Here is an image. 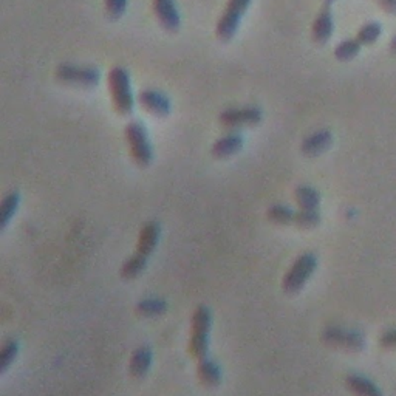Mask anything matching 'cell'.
<instances>
[{
	"instance_id": "cell-13",
	"label": "cell",
	"mask_w": 396,
	"mask_h": 396,
	"mask_svg": "<svg viewBox=\"0 0 396 396\" xmlns=\"http://www.w3.org/2000/svg\"><path fill=\"white\" fill-rule=\"evenodd\" d=\"M333 144V133L330 130H318L308 137H305L302 144H301V150L303 155L307 157H318L323 152L328 150Z\"/></svg>"
},
{
	"instance_id": "cell-9",
	"label": "cell",
	"mask_w": 396,
	"mask_h": 396,
	"mask_svg": "<svg viewBox=\"0 0 396 396\" xmlns=\"http://www.w3.org/2000/svg\"><path fill=\"white\" fill-rule=\"evenodd\" d=\"M138 103L147 113L157 116V118H166L172 110V103L158 90L144 88L138 93Z\"/></svg>"
},
{
	"instance_id": "cell-8",
	"label": "cell",
	"mask_w": 396,
	"mask_h": 396,
	"mask_svg": "<svg viewBox=\"0 0 396 396\" xmlns=\"http://www.w3.org/2000/svg\"><path fill=\"white\" fill-rule=\"evenodd\" d=\"M322 342L330 347L348 350V352H361L365 345V339L359 331L344 330L339 327H328L322 331Z\"/></svg>"
},
{
	"instance_id": "cell-7",
	"label": "cell",
	"mask_w": 396,
	"mask_h": 396,
	"mask_svg": "<svg viewBox=\"0 0 396 396\" xmlns=\"http://www.w3.org/2000/svg\"><path fill=\"white\" fill-rule=\"evenodd\" d=\"M264 110L257 105H245V107H229L219 115V123L224 129H240V127H253L262 123Z\"/></svg>"
},
{
	"instance_id": "cell-14",
	"label": "cell",
	"mask_w": 396,
	"mask_h": 396,
	"mask_svg": "<svg viewBox=\"0 0 396 396\" xmlns=\"http://www.w3.org/2000/svg\"><path fill=\"white\" fill-rule=\"evenodd\" d=\"M160 236H161L160 224L157 222H147L141 228L138 245H137V253L149 259V256L154 253L158 245Z\"/></svg>"
},
{
	"instance_id": "cell-10",
	"label": "cell",
	"mask_w": 396,
	"mask_h": 396,
	"mask_svg": "<svg viewBox=\"0 0 396 396\" xmlns=\"http://www.w3.org/2000/svg\"><path fill=\"white\" fill-rule=\"evenodd\" d=\"M152 10H154L157 21L166 31L175 33L179 30V26H182V16H179L175 0H154L152 2Z\"/></svg>"
},
{
	"instance_id": "cell-31",
	"label": "cell",
	"mask_w": 396,
	"mask_h": 396,
	"mask_svg": "<svg viewBox=\"0 0 396 396\" xmlns=\"http://www.w3.org/2000/svg\"><path fill=\"white\" fill-rule=\"evenodd\" d=\"M323 2H325V5H331L335 0H323Z\"/></svg>"
},
{
	"instance_id": "cell-29",
	"label": "cell",
	"mask_w": 396,
	"mask_h": 396,
	"mask_svg": "<svg viewBox=\"0 0 396 396\" xmlns=\"http://www.w3.org/2000/svg\"><path fill=\"white\" fill-rule=\"evenodd\" d=\"M377 4L387 14L396 16V0H377Z\"/></svg>"
},
{
	"instance_id": "cell-24",
	"label": "cell",
	"mask_w": 396,
	"mask_h": 396,
	"mask_svg": "<svg viewBox=\"0 0 396 396\" xmlns=\"http://www.w3.org/2000/svg\"><path fill=\"white\" fill-rule=\"evenodd\" d=\"M19 206V194L10 192L6 197H4L2 206H0V222H2V228H6V224L10 223L13 215L17 211Z\"/></svg>"
},
{
	"instance_id": "cell-2",
	"label": "cell",
	"mask_w": 396,
	"mask_h": 396,
	"mask_svg": "<svg viewBox=\"0 0 396 396\" xmlns=\"http://www.w3.org/2000/svg\"><path fill=\"white\" fill-rule=\"evenodd\" d=\"M212 325V316L209 308L197 307L191 322V340H189V353L197 361H203L209 353V331Z\"/></svg>"
},
{
	"instance_id": "cell-19",
	"label": "cell",
	"mask_w": 396,
	"mask_h": 396,
	"mask_svg": "<svg viewBox=\"0 0 396 396\" xmlns=\"http://www.w3.org/2000/svg\"><path fill=\"white\" fill-rule=\"evenodd\" d=\"M147 265V257H144L138 253H135L130 259L125 260L120 269V276L125 281H132V278H137Z\"/></svg>"
},
{
	"instance_id": "cell-18",
	"label": "cell",
	"mask_w": 396,
	"mask_h": 396,
	"mask_svg": "<svg viewBox=\"0 0 396 396\" xmlns=\"http://www.w3.org/2000/svg\"><path fill=\"white\" fill-rule=\"evenodd\" d=\"M294 200L301 209L305 211H319L321 194L311 186H299L294 192Z\"/></svg>"
},
{
	"instance_id": "cell-22",
	"label": "cell",
	"mask_w": 396,
	"mask_h": 396,
	"mask_svg": "<svg viewBox=\"0 0 396 396\" xmlns=\"http://www.w3.org/2000/svg\"><path fill=\"white\" fill-rule=\"evenodd\" d=\"M361 42H359L356 38L355 39H345L342 41L340 43L336 45L335 48V58L340 62H347V61H352L355 59L359 51H361Z\"/></svg>"
},
{
	"instance_id": "cell-23",
	"label": "cell",
	"mask_w": 396,
	"mask_h": 396,
	"mask_svg": "<svg viewBox=\"0 0 396 396\" xmlns=\"http://www.w3.org/2000/svg\"><path fill=\"white\" fill-rule=\"evenodd\" d=\"M381 34H382V25L380 22H368L359 28L356 39L361 42V45H372L381 38Z\"/></svg>"
},
{
	"instance_id": "cell-20",
	"label": "cell",
	"mask_w": 396,
	"mask_h": 396,
	"mask_svg": "<svg viewBox=\"0 0 396 396\" xmlns=\"http://www.w3.org/2000/svg\"><path fill=\"white\" fill-rule=\"evenodd\" d=\"M137 314L142 318H155V316H163L167 311V303L163 299H142L138 302L137 308H135Z\"/></svg>"
},
{
	"instance_id": "cell-4",
	"label": "cell",
	"mask_w": 396,
	"mask_h": 396,
	"mask_svg": "<svg viewBox=\"0 0 396 396\" xmlns=\"http://www.w3.org/2000/svg\"><path fill=\"white\" fill-rule=\"evenodd\" d=\"M318 268V259L311 253H305L301 257L296 259V262L288 269V273L283 276L282 288L288 294L299 293L302 288L307 285Z\"/></svg>"
},
{
	"instance_id": "cell-5",
	"label": "cell",
	"mask_w": 396,
	"mask_h": 396,
	"mask_svg": "<svg viewBox=\"0 0 396 396\" xmlns=\"http://www.w3.org/2000/svg\"><path fill=\"white\" fill-rule=\"evenodd\" d=\"M253 0H228L223 14L215 25V36L222 42H229L237 34L243 16L248 11Z\"/></svg>"
},
{
	"instance_id": "cell-1",
	"label": "cell",
	"mask_w": 396,
	"mask_h": 396,
	"mask_svg": "<svg viewBox=\"0 0 396 396\" xmlns=\"http://www.w3.org/2000/svg\"><path fill=\"white\" fill-rule=\"evenodd\" d=\"M107 85L115 110L120 115H130L135 109V96L132 92V83L129 71L124 67H113L107 75Z\"/></svg>"
},
{
	"instance_id": "cell-11",
	"label": "cell",
	"mask_w": 396,
	"mask_h": 396,
	"mask_svg": "<svg viewBox=\"0 0 396 396\" xmlns=\"http://www.w3.org/2000/svg\"><path fill=\"white\" fill-rule=\"evenodd\" d=\"M335 31V19L330 5H323L311 26V38L316 43H327Z\"/></svg>"
},
{
	"instance_id": "cell-17",
	"label": "cell",
	"mask_w": 396,
	"mask_h": 396,
	"mask_svg": "<svg viewBox=\"0 0 396 396\" xmlns=\"http://www.w3.org/2000/svg\"><path fill=\"white\" fill-rule=\"evenodd\" d=\"M150 364H152V350L147 345L138 347L130 358V364H129L130 375L133 377H142L149 372Z\"/></svg>"
},
{
	"instance_id": "cell-28",
	"label": "cell",
	"mask_w": 396,
	"mask_h": 396,
	"mask_svg": "<svg viewBox=\"0 0 396 396\" xmlns=\"http://www.w3.org/2000/svg\"><path fill=\"white\" fill-rule=\"evenodd\" d=\"M380 342H381V345L385 348H395L396 347V328L385 331L381 336Z\"/></svg>"
},
{
	"instance_id": "cell-12",
	"label": "cell",
	"mask_w": 396,
	"mask_h": 396,
	"mask_svg": "<svg viewBox=\"0 0 396 396\" xmlns=\"http://www.w3.org/2000/svg\"><path fill=\"white\" fill-rule=\"evenodd\" d=\"M243 144H245V140H243L241 133L239 132H229L226 135H223L217 141L212 144V149H211V154L219 158H229L232 155H236L237 152L241 150Z\"/></svg>"
},
{
	"instance_id": "cell-15",
	"label": "cell",
	"mask_w": 396,
	"mask_h": 396,
	"mask_svg": "<svg viewBox=\"0 0 396 396\" xmlns=\"http://www.w3.org/2000/svg\"><path fill=\"white\" fill-rule=\"evenodd\" d=\"M345 385L355 396H382L380 387L361 375H348L345 377Z\"/></svg>"
},
{
	"instance_id": "cell-21",
	"label": "cell",
	"mask_w": 396,
	"mask_h": 396,
	"mask_svg": "<svg viewBox=\"0 0 396 396\" xmlns=\"http://www.w3.org/2000/svg\"><path fill=\"white\" fill-rule=\"evenodd\" d=\"M266 217H268V220L271 222V223L283 224V226H288V224H294L296 212L290 208V206L273 204L271 208H268Z\"/></svg>"
},
{
	"instance_id": "cell-25",
	"label": "cell",
	"mask_w": 396,
	"mask_h": 396,
	"mask_svg": "<svg viewBox=\"0 0 396 396\" xmlns=\"http://www.w3.org/2000/svg\"><path fill=\"white\" fill-rule=\"evenodd\" d=\"M321 223V214L319 211H305L301 209L299 212H296L294 217V226L301 229H313L316 228Z\"/></svg>"
},
{
	"instance_id": "cell-16",
	"label": "cell",
	"mask_w": 396,
	"mask_h": 396,
	"mask_svg": "<svg viewBox=\"0 0 396 396\" xmlns=\"http://www.w3.org/2000/svg\"><path fill=\"white\" fill-rule=\"evenodd\" d=\"M197 377L204 387H217L222 381V370L217 365V363H214L212 359L206 358L203 361H198L197 365Z\"/></svg>"
},
{
	"instance_id": "cell-27",
	"label": "cell",
	"mask_w": 396,
	"mask_h": 396,
	"mask_svg": "<svg viewBox=\"0 0 396 396\" xmlns=\"http://www.w3.org/2000/svg\"><path fill=\"white\" fill-rule=\"evenodd\" d=\"M129 0H105L104 6H105V14L109 19L116 21L120 17L124 16L125 10H127Z\"/></svg>"
},
{
	"instance_id": "cell-26",
	"label": "cell",
	"mask_w": 396,
	"mask_h": 396,
	"mask_svg": "<svg viewBox=\"0 0 396 396\" xmlns=\"http://www.w3.org/2000/svg\"><path fill=\"white\" fill-rule=\"evenodd\" d=\"M17 352H19V345H17L16 340L11 339L5 342L2 350H0V372L5 373L8 370V367L14 363Z\"/></svg>"
},
{
	"instance_id": "cell-6",
	"label": "cell",
	"mask_w": 396,
	"mask_h": 396,
	"mask_svg": "<svg viewBox=\"0 0 396 396\" xmlns=\"http://www.w3.org/2000/svg\"><path fill=\"white\" fill-rule=\"evenodd\" d=\"M56 79L61 84L80 88H95L101 80V71L95 67L62 64L56 68Z\"/></svg>"
},
{
	"instance_id": "cell-30",
	"label": "cell",
	"mask_w": 396,
	"mask_h": 396,
	"mask_svg": "<svg viewBox=\"0 0 396 396\" xmlns=\"http://www.w3.org/2000/svg\"><path fill=\"white\" fill-rule=\"evenodd\" d=\"M390 50H392V53H395V55H396V36H395V38L390 42Z\"/></svg>"
},
{
	"instance_id": "cell-3",
	"label": "cell",
	"mask_w": 396,
	"mask_h": 396,
	"mask_svg": "<svg viewBox=\"0 0 396 396\" xmlns=\"http://www.w3.org/2000/svg\"><path fill=\"white\" fill-rule=\"evenodd\" d=\"M125 140L129 142V150L133 163L140 167L150 166L154 160V149L149 138L147 129L140 121H132L125 127Z\"/></svg>"
}]
</instances>
